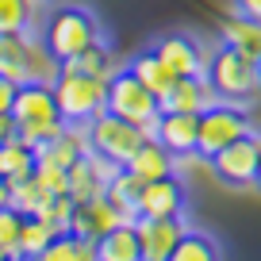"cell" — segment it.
Returning a JSON list of instances; mask_svg holds the SVG:
<instances>
[{
	"label": "cell",
	"instance_id": "d6986e66",
	"mask_svg": "<svg viewBox=\"0 0 261 261\" xmlns=\"http://www.w3.org/2000/svg\"><path fill=\"white\" fill-rule=\"evenodd\" d=\"M96 257L100 261H142L135 223H119V227H112L108 234H100L96 238Z\"/></svg>",
	"mask_w": 261,
	"mask_h": 261
},
{
	"label": "cell",
	"instance_id": "836d02e7",
	"mask_svg": "<svg viewBox=\"0 0 261 261\" xmlns=\"http://www.w3.org/2000/svg\"><path fill=\"white\" fill-rule=\"evenodd\" d=\"M16 81H8V77H0V112H12V100H16Z\"/></svg>",
	"mask_w": 261,
	"mask_h": 261
},
{
	"label": "cell",
	"instance_id": "5b68a950",
	"mask_svg": "<svg viewBox=\"0 0 261 261\" xmlns=\"http://www.w3.org/2000/svg\"><path fill=\"white\" fill-rule=\"evenodd\" d=\"M54 92V104H58V115L65 123H89L92 115L104 112V96H108V81L100 77H89V73H73V69H62L50 85Z\"/></svg>",
	"mask_w": 261,
	"mask_h": 261
},
{
	"label": "cell",
	"instance_id": "9c48e42d",
	"mask_svg": "<svg viewBox=\"0 0 261 261\" xmlns=\"http://www.w3.org/2000/svg\"><path fill=\"white\" fill-rule=\"evenodd\" d=\"M119 169H123V165H115L112 158L96 154V150H85V154L65 169V173H69V196H73V204L92 200V196H104L108 185H112V177Z\"/></svg>",
	"mask_w": 261,
	"mask_h": 261
},
{
	"label": "cell",
	"instance_id": "30bf717a",
	"mask_svg": "<svg viewBox=\"0 0 261 261\" xmlns=\"http://www.w3.org/2000/svg\"><path fill=\"white\" fill-rule=\"evenodd\" d=\"M150 50L162 58V65L173 77H204L207 58L200 50V42H192L188 35H162Z\"/></svg>",
	"mask_w": 261,
	"mask_h": 261
},
{
	"label": "cell",
	"instance_id": "44dd1931",
	"mask_svg": "<svg viewBox=\"0 0 261 261\" xmlns=\"http://www.w3.org/2000/svg\"><path fill=\"white\" fill-rule=\"evenodd\" d=\"M31 261H100V257H96V242L73 234V230H65V234H58L54 242Z\"/></svg>",
	"mask_w": 261,
	"mask_h": 261
},
{
	"label": "cell",
	"instance_id": "cb8c5ba5",
	"mask_svg": "<svg viewBox=\"0 0 261 261\" xmlns=\"http://www.w3.org/2000/svg\"><path fill=\"white\" fill-rule=\"evenodd\" d=\"M169 261H223V257H219V242H215L212 234L188 227L185 234H180V242L173 246Z\"/></svg>",
	"mask_w": 261,
	"mask_h": 261
},
{
	"label": "cell",
	"instance_id": "277c9868",
	"mask_svg": "<svg viewBox=\"0 0 261 261\" xmlns=\"http://www.w3.org/2000/svg\"><path fill=\"white\" fill-rule=\"evenodd\" d=\"M42 42H46V50L58 62H69L73 54H81L92 42H100V23H96V16H92L89 8L69 4V8H58L54 16L46 19Z\"/></svg>",
	"mask_w": 261,
	"mask_h": 261
},
{
	"label": "cell",
	"instance_id": "7c38bea8",
	"mask_svg": "<svg viewBox=\"0 0 261 261\" xmlns=\"http://www.w3.org/2000/svg\"><path fill=\"white\" fill-rule=\"evenodd\" d=\"M123 215L119 207L108 200V196H92V200H81V204H73V234L89 238V242H96L100 234H108L112 227H119Z\"/></svg>",
	"mask_w": 261,
	"mask_h": 261
},
{
	"label": "cell",
	"instance_id": "e0dca14e",
	"mask_svg": "<svg viewBox=\"0 0 261 261\" xmlns=\"http://www.w3.org/2000/svg\"><path fill=\"white\" fill-rule=\"evenodd\" d=\"M158 142H162L173 158L196 154V115H188V112H162Z\"/></svg>",
	"mask_w": 261,
	"mask_h": 261
},
{
	"label": "cell",
	"instance_id": "f546056e",
	"mask_svg": "<svg viewBox=\"0 0 261 261\" xmlns=\"http://www.w3.org/2000/svg\"><path fill=\"white\" fill-rule=\"evenodd\" d=\"M54 238H58V234L39 219V215H23V227H19V242H16V250H19V257L31 261V257H39V253L46 250Z\"/></svg>",
	"mask_w": 261,
	"mask_h": 261
},
{
	"label": "cell",
	"instance_id": "4dcf8cb0",
	"mask_svg": "<svg viewBox=\"0 0 261 261\" xmlns=\"http://www.w3.org/2000/svg\"><path fill=\"white\" fill-rule=\"evenodd\" d=\"M35 215H39V219L46 223L54 234H65V230L73 227V196H69V192L50 196V200H46V204H42Z\"/></svg>",
	"mask_w": 261,
	"mask_h": 261
},
{
	"label": "cell",
	"instance_id": "ab89813d",
	"mask_svg": "<svg viewBox=\"0 0 261 261\" xmlns=\"http://www.w3.org/2000/svg\"><path fill=\"white\" fill-rule=\"evenodd\" d=\"M8 261H27V257H8Z\"/></svg>",
	"mask_w": 261,
	"mask_h": 261
},
{
	"label": "cell",
	"instance_id": "52a82bcc",
	"mask_svg": "<svg viewBox=\"0 0 261 261\" xmlns=\"http://www.w3.org/2000/svg\"><path fill=\"white\" fill-rule=\"evenodd\" d=\"M257 162H261V130L253 127L250 135L227 142L212 158V169L227 188H250V185H257Z\"/></svg>",
	"mask_w": 261,
	"mask_h": 261
},
{
	"label": "cell",
	"instance_id": "ffe728a7",
	"mask_svg": "<svg viewBox=\"0 0 261 261\" xmlns=\"http://www.w3.org/2000/svg\"><path fill=\"white\" fill-rule=\"evenodd\" d=\"M139 192H142V180L135 177V173H127V169H119L112 177V185H108V200H112L115 207H119V215H123V223H139Z\"/></svg>",
	"mask_w": 261,
	"mask_h": 261
},
{
	"label": "cell",
	"instance_id": "484cf974",
	"mask_svg": "<svg viewBox=\"0 0 261 261\" xmlns=\"http://www.w3.org/2000/svg\"><path fill=\"white\" fill-rule=\"evenodd\" d=\"M62 69L89 73V77H100V81H108V77L115 73V69H112V50L104 46V39L92 42V46H89V50H81V54H73L69 62H62Z\"/></svg>",
	"mask_w": 261,
	"mask_h": 261
},
{
	"label": "cell",
	"instance_id": "4316f807",
	"mask_svg": "<svg viewBox=\"0 0 261 261\" xmlns=\"http://www.w3.org/2000/svg\"><path fill=\"white\" fill-rule=\"evenodd\" d=\"M130 73L139 77V81L146 85V89L154 92V96H165V92H169V85L177 81V77H173L169 69L162 65V58H158L154 50H146V54H139V58H135V62H130Z\"/></svg>",
	"mask_w": 261,
	"mask_h": 261
},
{
	"label": "cell",
	"instance_id": "ac0fdd59",
	"mask_svg": "<svg viewBox=\"0 0 261 261\" xmlns=\"http://www.w3.org/2000/svg\"><path fill=\"white\" fill-rule=\"evenodd\" d=\"M219 42L238 50V54H246V58H253V62H261V23L242 16V12L219 19Z\"/></svg>",
	"mask_w": 261,
	"mask_h": 261
},
{
	"label": "cell",
	"instance_id": "ba28073f",
	"mask_svg": "<svg viewBox=\"0 0 261 261\" xmlns=\"http://www.w3.org/2000/svg\"><path fill=\"white\" fill-rule=\"evenodd\" d=\"M188 230L185 215H139L135 223V234H139V257L142 261H169L173 246L180 242V234Z\"/></svg>",
	"mask_w": 261,
	"mask_h": 261
},
{
	"label": "cell",
	"instance_id": "d6a6232c",
	"mask_svg": "<svg viewBox=\"0 0 261 261\" xmlns=\"http://www.w3.org/2000/svg\"><path fill=\"white\" fill-rule=\"evenodd\" d=\"M35 180H39L42 188H46L50 196H62V192H69V173L62 169V165H42V162H35V173H31Z\"/></svg>",
	"mask_w": 261,
	"mask_h": 261
},
{
	"label": "cell",
	"instance_id": "1f68e13d",
	"mask_svg": "<svg viewBox=\"0 0 261 261\" xmlns=\"http://www.w3.org/2000/svg\"><path fill=\"white\" fill-rule=\"evenodd\" d=\"M19 227H23V215L12 212V207H0V250L8 253V257H19V250H16Z\"/></svg>",
	"mask_w": 261,
	"mask_h": 261
},
{
	"label": "cell",
	"instance_id": "f35d334b",
	"mask_svg": "<svg viewBox=\"0 0 261 261\" xmlns=\"http://www.w3.org/2000/svg\"><path fill=\"white\" fill-rule=\"evenodd\" d=\"M0 261H8V253H4V250H0Z\"/></svg>",
	"mask_w": 261,
	"mask_h": 261
},
{
	"label": "cell",
	"instance_id": "7402d4cb",
	"mask_svg": "<svg viewBox=\"0 0 261 261\" xmlns=\"http://www.w3.org/2000/svg\"><path fill=\"white\" fill-rule=\"evenodd\" d=\"M31 173H35V150L19 135L8 139V142H0V177L19 180V177H31Z\"/></svg>",
	"mask_w": 261,
	"mask_h": 261
},
{
	"label": "cell",
	"instance_id": "f1b7e54d",
	"mask_svg": "<svg viewBox=\"0 0 261 261\" xmlns=\"http://www.w3.org/2000/svg\"><path fill=\"white\" fill-rule=\"evenodd\" d=\"M39 0H0V35H35Z\"/></svg>",
	"mask_w": 261,
	"mask_h": 261
},
{
	"label": "cell",
	"instance_id": "74e56055",
	"mask_svg": "<svg viewBox=\"0 0 261 261\" xmlns=\"http://www.w3.org/2000/svg\"><path fill=\"white\" fill-rule=\"evenodd\" d=\"M257 188H261V162H257Z\"/></svg>",
	"mask_w": 261,
	"mask_h": 261
},
{
	"label": "cell",
	"instance_id": "d4e9b609",
	"mask_svg": "<svg viewBox=\"0 0 261 261\" xmlns=\"http://www.w3.org/2000/svg\"><path fill=\"white\" fill-rule=\"evenodd\" d=\"M62 73V62L46 50V42L39 35H27V81L54 85V77Z\"/></svg>",
	"mask_w": 261,
	"mask_h": 261
},
{
	"label": "cell",
	"instance_id": "8992f818",
	"mask_svg": "<svg viewBox=\"0 0 261 261\" xmlns=\"http://www.w3.org/2000/svg\"><path fill=\"white\" fill-rule=\"evenodd\" d=\"M85 130H89V150L112 158L115 165H127V158L139 150L142 139H146L142 127H135V123L119 119V115H112V112L92 115V119L85 123Z\"/></svg>",
	"mask_w": 261,
	"mask_h": 261
},
{
	"label": "cell",
	"instance_id": "8fae6325",
	"mask_svg": "<svg viewBox=\"0 0 261 261\" xmlns=\"http://www.w3.org/2000/svg\"><path fill=\"white\" fill-rule=\"evenodd\" d=\"M12 119H16V127H31V123L62 119V115H58V104H54L50 85H39V81H23V85H19V89H16V100H12Z\"/></svg>",
	"mask_w": 261,
	"mask_h": 261
},
{
	"label": "cell",
	"instance_id": "5bb4252c",
	"mask_svg": "<svg viewBox=\"0 0 261 261\" xmlns=\"http://www.w3.org/2000/svg\"><path fill=\"white\" fill-rule=\"evenodd\" d=\"M85 150H89V130H85V123H65V127L58 130L50 142L35 146V162L69 169V165H73L77 158L85 154Z\"/></svg>",
	"mask_w": 261,
	"mask_h": 261
},
{
	"label": "cell",
	"instance_id": "60d3db41",
	"mask_svg": "<svg viewBox=\"0 0 261 261\" xmlns=\"http://www.w3.org/2000/svg\"><path fill=\"white\" fill-rule=\"evenodd\" d=\"M257 73H261V62H257Z\"/></svg>",
	"mask_w": 261,
	"mask_h": 261
},
{
	"label": "cell",
	"instance_id": "3957f363",
	"mask_svg": "<svg viewBox=\"0 0 261 261\" xmlns=\"http://www.w3.org/2000/svg\"><path fill=\"white\" fill-rule=\"evenodd\" d=\"M250 130H253V119L242 112V104H234V100H215L212 108H204V112L196 115V158L212 162L227 142L242 139Z\"/></svg>",
	"mask_w": 261,
	"mask_h": 261
},
{
	"label": "cell",
	"instance_id": "83f0119b",
	"mask_svg": "<svg viewBox=\"0 0 261 261\" xmlns=\"http://www.w3.org/2000/svg\"><path fill=\"white\" fill-rule=\"evenodd\" d=\"M50 200V192L39 185L35 177H19V180H8V207L19 215H35L42 204Z\"/></svg>",
	"mask_w": 261,
	"mask_h": 261
},
{
	"label": "cell",
	"instance_id": "8d00e7d4",
	"mask_svg": "<svg viewBox=\"0 0 261 261\" xmlns=\"http://www.w3.org/2000/svg\"><path fill=\"white\" fill-rule=\"evenodd\" d=\"M0 207H8V180L0 177Z\"/></svg>",
	"mask_w": 261,
	"mask_h": 261
},
{
	"label": "cell",
	"instance_id": "2e32d148",
	"mask_svg": "<svg viewBox=\"0 0 261 261\" xmlns=\"http://www.w3.org/2000/svg\"><path fill=\"white\" fill-rule=\"evenodd\" d=\"M123 169L135 173V177L146 185V180H158V177H173V169H177V158H173L158 139H142L139 150L127 158V165H123Z\"/></svg>",
	"mask_w": 261,
	"mask_h": 261
},
{
	"label": "cell",
	"instance_id": "e575fe53",
	"mask_svg": "<svg viewBox=\"0 0 261 261\" xmlns=\"http://www.w3.org/2000/svg\"><path fill=\"white\" fill-rule=\"evenodd\" d=\"M16 135H19V127H16V119H12V112H0V142L16 139Z\"/></svg>",
	"mask_w": 261,
	"mask_h": 261
},
{
	"label": "cell",
	"instance_id": "9a60e30c",
	"mask_svg": "<svg viewBox=\"0 0 261 261\" xmlns=\"http://www.w3.org/2000/svg\"><path fill=\"white\" fill-rule=\"evenodd\" d=\"M139 215H185V185L177 177H158L146 180L139 192Z\"/></svg>",
	"mask_w": 261,
	"mask_h": 261
},
{
	"label": "cell",
	"instance_id": "d590c367",
	"mask_svg": "<svg viewBox=\"0 0 261 261\" xmlns=\"http://www.w3.org/2000/svg\"><path fill=\"white\" fill-rule=\"evenodd\" d=\"M234 8L242 12V16H250V19L261 23V0H234Z\"/></svg>",
	"mask_w": 261,
	"mask_h": 261
},
{
	"label": "cell",
	"instance_id": "7a4b0ae2",
	"mask_svg": "<svg viewBox=\"0 0 261 261\" xmlns=\"http://www.w3.org/2000/svg\"><path fill=\"white\" fill-rule=\"evenodd\" d=\"M204 77H207V85L215 89V96H219V100L250 104L253 96H261L257 62L246 58V54H238V50H230V46H223V42H219V50L207 58Z\"/></svg>",
	"mask_w": 261,
	"mask_h": 261
},
{
	"label": "cell",
	"instance_id": "603a6c76",
	"mask_svg": "<svg viewBox=\"0 0 261 261\" xmlns=\"http://www.w3.org/2000/svg\"><path fill=\"white\" fill-rule=\"evenodd\" d=\"M0 77L27 81V35H0Z\"/></svg>",
	"mask_w": 261,
	"mask_h": 261
},
{
	"label": "cell",
	"instance_id": "4fadbf2b",
	"mask_svg": "<svg viewBox=\"0 0 261 261\" xmlns=\"http://www.w3.org/2000/svg\"><path fill=\"white\" fill-rule=\"evenodd\" d=\"M215 89L207 85V77H177V81L169 85V92L165 96H158V104H162V112H188V115H200L204 108L215 104Z\"/></svg>",
	"mask_w": 261,
	"mask_h": 261
},
{
	"label": "cell",
	"instance_id": "6da1fadb",
	"mask_svg": "<svg viewBox=\"0 0 261 261\" xmlns=\"http://www.w3.org/2000/svg\"><path fill=\"white\" fill-rule=\"evenodd\" d=\"M104 112L119 115V119L135 123V127H142V135L146 139H158V123H162V104H158V96L146 89V85L139 81V77L127 69H115L112 77H108V96H104Z\"/></svg>",
	"mask_w": 261,
	"mask_h": 261
}]
</instances>
